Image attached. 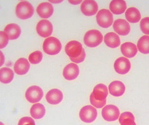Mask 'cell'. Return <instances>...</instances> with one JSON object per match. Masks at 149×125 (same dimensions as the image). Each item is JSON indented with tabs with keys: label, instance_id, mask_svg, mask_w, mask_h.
<instances>
[{
	"label": "cell",
	"instance_id": "cell-1",
	"mask_svg": "<svg viewBox=\"0 0 149 125\" xmlns=\"http://www.w3.org/2000/svg\"><path fill=\"white\" fill-rule=\"evenodd\" d=\"M66 54L70 60L76 63L82 62L85 59V52L82 45L79 42L72 41L66 44L65 48Z\"/></svg>",
	"mask_w": 149,
	"mask_h": 125
},
{
	"label": "cell",
	"instance_id": "cell-2",
	"mask_svg": "<svg viewBox=\"0 0 149 125\" xmlns=\"http://www.w3.org/2000/svg\"><path fill=\"white\" fill-rule=\"evenodd\" d=\"M108 95V88L102 84H98L94 87L90 96L91 105L97 109H100L106 105Z\"/></svg>",
	"mask_w": 149,
	"mask_h": 125
},
{
	"label": "cell",
	"instance_id": "cell-3",
	"mask_svg": "<svg viewBox=\"0 0 149 125\" xmlns=\"http://www.w3.org/2000/svg\"><path fill=\"white\" fill-rule=\"evenodd\" d=\"M103 39L102 34L97 30L88 31L84 35V41L88 47L94 48L98 46L102 43Z\"/></svg>",
	"mask_w": 149,
	"mask_h": 125
},
{
	"label": "cell",
	"instance_id": "cell-4",
	"mask_svg": "<svg viewBox=\"0 0 149 125\" xmlns=\"http://www.w3.org/2000/svg\"><path fill=\"white\" fill-rule=\"evenodd\" d=\"M61 48V43L58 39L54 37L47 38L43 42V51L48 55H56L60 52Z\"/></svg>",
	"mask_w": 149,
	"mask_h": 125
},
{
	"label": "cell",
	"instance_id": "cell-5",
	"mask_svg": "<svg viewBox=\"0 0 149 125\" xmlns=\"http://www.w3.org/2000/svg\"><path fill=\"white\" fill-rule=\"evenodd\" d=\"M34 9L32 5L27 1L19 2L16 7V14L17 17L21 19H26L32 16Z\"/></svg>",
	"mask_w": 149,
	"mask_h": 125
},
{
	"label": "cell",
	"instance_id": "cell-6",
	"mask_svg": "<svg viewBox=\"0 0 149 125\" xmlns=\"http://www.w3.org/2000/svg\"><path fill=\"white\" fill-rule=\"evenodd\" d=\"M98 24L103 28H108L113 24V15L109 10L103 9L100 10L96 16Z\"/></svg>",
	"mask_w": 149,
	"mask_h": 125
},
{
	"label": "cell",
	"instance_id": "cell-7",
	"mask_svg": "<svg viewBox=\"0 0 149 125\" xmlns=\"http://www.w3.org/2000/svg\"><path fill=\"white\" fill-rule=\"evenodd\" d=\"M80 119L85 123H91L94 121L97 116V109L92 105H86L81 108L79 111Z\"/></svg>",
	"mask_w": 149,
	"mask_h": 125
},
{
	"label": "cell",
	"instance_id": "cell-8",
	"mask_svg": "<svg viewBox=\"0 0 149 125\" xmlns=\"http://www.w3.org/2000/svg\"><path fill=\"white\" fill-rule=\"evenodd\" d=\"M43 96V92L41 88L37 86L29 87L26 91L25 97L28 102L36 103L39 102Z\"/></svg>",
	"mask_w": 149,
	"mask_h": 125
},
{
	"label": "cell",
	"instance_id": "cell-9",
	"mask_svg": "<svg viewBox=\"0 0 149 125\" xmlns=\"http://www.w3.org/2000/svg\"><path fill=\"white\" fill-rule=\"evenodd\" d=\"M101 113L104 119L108 121H116L120 116L118 108L113 105H107L104 106Z\"/></svg>",
	"mask_w": 149,
	"mask_h": 125
},
{
	"label": "cell",
	"instance_id": "cell-10",
	"mask_svg": "<svg viewBox=\"0 0 149 125\" xmlns=\"http://www.w3.org/2000/svg\"><path fill=\"white\" fill-rule=\"evenodd\" d=\"M53 30L52 24L47 19H42L37 25L36 31L38 34L42 37H50L52 33Z\"/></svg>",
	"mask_w": 149,
	"mask_h": 125
},
{
	"label": "cell",
	"instance_id": "cell-11",
	"mask_svg": "<svg viewBox=\"0 0 149 125\" xmlns=\"http://www.w3.org/2000/svg\"><path fill=\"white\" fill-rule=\"evenodd\" d=\"M115 70L119 74H125L129 72L131 64L128 59L121 57L118 58L114 64Z\"/></svg>",
	"mask_w": 149,
	"mask_h": 125
},
{
	"label": "cell",
	"instance_id": "cell-12",
	"mask_svg": "<svg viewBox=\"0 0 149 125\" xmlns=\"http://www.w3.org/2000/svg\"><path fill=\"white\" fill-rule=\"evenodd\" d=\"M113 28L115 32L120 36H126L129 34L130 26L125 19H118L114 22Z\"/></svg>",
	"mask_w": 149,
	"mask_h": 125
},
{
	"label": "cell",
	"instance_id": "cell-13",
	"mask_svg": "<svg viewBox=\"0 0 149 125\" xmlns=\"http://www.w3.org/2000/svg\"><path fill=\"white\" fill-rule=\"evenodd\" d=\"M81 11L83 14L88 16L94 15L98 10L97 4L94 1H84L81 5Z\"/></svg>",
	"mask_w": 149,
	"mask_h": 125
},
{
	"label": "cell",
	"instance_id": "cell-14",
	"mask_svg": "<svg viewBox=\"0 0 149 125\" xmlns=\"http://www.w3.org/2000/svg\"><path fill=\"white\" fill-rule=\"evenodd\" d=\"M79 68L76 64L71 63L66 65L63 72V77L68 80L76 79L79 74Z\"/></svg>",
	"mask_w": 149,
	"mask_h": 125
},
{
	"label": "cell",
	"instance_id": "cell-15",
	"mask_svg": "<svg viewBox=\"0 0 149 125\" xmlns=\"http://www.w3.org/2000/svg\"><path fill=\"white\" fill-rule=\"evenodd\" d=\"M46 100L49 104L56 105L62 101L63 94L62 92L58 89H53L49 91L46 96Z\"/></svg>",
	"mask_w": 149,
	"mask_h": 125
},
{
	"label": "cell",
	"instance_id": "cell-16",
	"mask_svg": "<svg viewBox=\"0 0 149 125\" xmlns=\"http://www.w3.org/2000/svg\"><path fill=\"white\" fill-rule=\"evenodd\" d=\"M30 64L27 59L25 58H20L15 63L13 69L15 73L18 75H24L28 72Z\"/></svg>",
	"mask_w": 149,
	"mask_h": 125
},
{
	"label": "cell",
	"instance_id": "cell-17",
	"mask_svg": "<svg viewBox=\"0 0 149 125\" xmlns=\"http://www.w3.org/2000/svg\"><path fill=\"white\" fill-rule=\"evenodd\" d=\"M36 11L40 17L43 18H48L53 13V6L48 2H42L38 6Z\"/></svg>",
	"mask_w": 149,
	"mask_h": 125
},
{
	"label": "cell",
	"instance_id": "cell-18",
	"mask_svg": "<svg viewBox=\"0 0 149 125\" xmlns=\"http://www.w3.org/2000/svg\"><path fill=\"white\" fill-rule=\"evenodd\" d=\"M110 94L113 96L118 97L124 93L125 87L123 83L120 81H114L110 83L109 86Z\"/></svg>",
	"mask_w": 149,
	"mask_h": 125
},
{
	"label": "cell",
	"instance_id": "cell-19",
	"mask_svg": "<svg viewBox=\"0 0 149 125\" xmlns=\"http://www.w3.org/2000/svg\"><path fill=\"white\" fill-rule=\"evenodd\" d=\"M4 32L7 34L9 39L14 40L18 38L21 35V29L17 24L10 23L6 26Z\"/></svg>",
	"mask_w": 149,
	"mask_h": 125
},
{
	"label": "cell",
	"instance_id": "cell-20",
	"mask_svg": "<svg viewBox=\"0 0 149 125\" xmlns=\"http://www.w3.org/2000/svg\"><path fill=\"white\" fill-rule=\"evenodd\" d=\"M120 50L122 54L128 58H133L138 52L136 45L131 42H125L121 44Z\"/></svg>",
	"mask_w": 149,
	"mask_h": 125
},
{
	"label": "cell",
	"instance_id": "cell-21",
	"mask_svg": "<svg viewBox=\"0 0 149 125\" xmlns=\"http://www.w3.org/2000/svg\"><path fill=\"white\" fill-rule=\"evenodd\" d=\"M127 8L126 2L121 0H114L110 2L109 9L113 14L120 15L125 12Z\"/></svg>",
	"mask_w": 149,
	"mask_h": 125
},
{
	"label": "cell",
	"instance_id": "cell-22",
	"mask_svg": "<svg viewBox=\"0 0 149 125\" xmlns=\"http://www.w3.org/2000/svg\"><path fill=\"white\" fill-rule=\"evenodd\" d=\"M104 42L108 47L116 48L120 45V39L116 33L111 32L108 33L104 37Z\"/></svg>",
	"mask_w": 149,
	"mask_h": 125
},
{
	"label": "cell",
	"instance_id": "cell-23",
	"mask_svg": "<svg viewBox=\"0 0 149 125\" xmlns=\"http://www.w3.org/2000/svg\"><path fill=\"white\" fill-rule=\"evenodd\" d=\"M30 113L33 118L36 119H39L45 115L46 109L42 104L36 103L33 105L31 107Z\"/></svg>",
	"mask_w": 149,
	"mask_h": 125
},
{
	"label": "cell",
	"instance_id": "cell-24",
	"mask_svg": "<svg viewBox=\"0 0 149 125\" xmlns=\"http://www.w3.org/2000/svg\"><path fill=\"white\" fill-rule=\"evenodd\" d=\"M125 15L128 22L131 23L139 22L141 18L139 11L134 7L128 8L125 12Z\"/></svg>",
	"mask_w": 149,
	"mask_h": 125
},
{
	"label": "cell",
	"instance_id": "cell-25",
	"mask_svg": "<svg viewBox=\"0 0 149 125\" xmlns=\"http://www.w3.org/2000/svg\"><path fill=\"white\" fill-rule=\"evenodd\" d=\"M14 78V73L12 70L8 67H3L0 69V82L8 84L12 82Z\"/></svg>",
	"mask_w": 149,
	"mask_h": 125
},
{
	"label": "cell",
	"instance_id": "cell-26",
	"mask_svg": "<svg viewBox=\"0 0 149 125\" xmlns=\"http://www.w3.org/2000/svg\"><path fill=\"white\" fill-rule=\"evenodd\" d=\"M137 47L141 53H149V36L145 35L141 37L138 41Z\"/></svg>",
	"mask_w": 149,
	"mask_h": 125
},
{
	"label": "cell",
	"instance_id": "cell-27",
	"mask_svg": "<svg viewBox=\"0 0 149 125\" xmlns=\"http://www.w3.org/2000/svg\"><path fill=\"white\" fill-rule=\"evenodd\" d=\"M134 115L130 112H125L121 114L119 119L121 125H136Z\"/></svg>",
	"mask_w": 149,
	"mask_h": 125
},
{
	"label": "cell",
	"instance_id": "cell-28",
	"mask_svg": "<svg viewBox=\"0 0 149 125\" xmlns=\"http://www.w3.org/2000/svg\"><path fill=\"white\" fill-rule=\"evenodd\" d=\"M42 57L43 56L41 52L36 51L30 54L28 59L31 63L33 64H37L41 62Z\"/></svg>",
	"mask_w": 149,
	"mask_h": 125
},
{
	"label": "cell",
	"instance_id": "cell-29",
	"mask_svg": "<svg viewBox=\"0 0 149 125\" xmlns=\"http://www.w3.org/2000/svg\"><path fill=\"white\" fill-rule=\"evenodd\" d=\"M140 28L141 31L146 35H149V17L141 19L140 22Z\"/></svg>",
	"mask_w": 149,
	"mask_h": 125
},
{
	"label": "cell",
	"instance_id": "cell-30",
	"mask_svg": "<svg viewBox=\"0 0 149 125\" xmlns=\"http://www.w3.org/2000/svg\"><path fill=\"white\" fill-rule=\"evenodd\" d=\"M9 38L5 32L0 31V49L6 46L9 42Z\"/></svg>",
	"mask_w": 149,
	"mask_h": 125
},
{
	"label": "cell",
	"instance_id": "cell-31",
	"mask_svg": "<svg viewBox=\"0 0 149 125\" xmlns=\"http://www.w3.org/2000/svg\"><path fill=\"white\" fill-rule=\"evenodd\" d=\"M18 125H36L35 121L30 117H25L20 119Z\"/></svg>",
	"mask_w": 149,
	"mask_h": 125
},
{
	"label": "cell",
	"instance_id": "cell-32",
	"mask_svg": "<svg viewBox=\"0 0 149 125\" xmlns=\"http://www.w3.org/2000/svg\"><path fill=\"white\" fill-rule=\"evenodd\" d=\"M5 61V56L3 53L0 50V67L3 65Z\"/></svg>",
	"mask_w": 149,
	"mask_h": 125
},
{
	"label": "cell",
	"instance_id": "cell-33",
	"mask_svg": "<svg viewBox=\"0 0 149 125\" xmlns=\"http://www.w3.org/2000/svg\"><path fill=\"white\" fill-rule=\"evenodd\" d=\"M81 1H70L69 2L72 4H74V5H77V4H79Z\"/></svg>",
	"mask_w": 149,
	"mask_h": 125
},
{
	"label": "cell",
	"instance_id": "cell-34",
	"mask_svg": "<svg viewBox=\"0 0 149 125\" xmlns=\"http://www.w3.org/2000/svg\"><path fill=\"white\" fill-rule=\"evenodd\" d=\"M0 125H4V124H3L2 122H1V121H0Z\"/></svg>",
	"mask_w": 149,
	"mask_h": 125
},
{
	"label": "cell",
	"instance_id": "cell-35",
	"mask_svg": "<svg viewBox=\"0 0 149 125\" xmlns=\"http://www.w3.org/2000/svg\"></svg>",
	"mask_w": 149,
	"mask_h": 125
}]
</instances>
